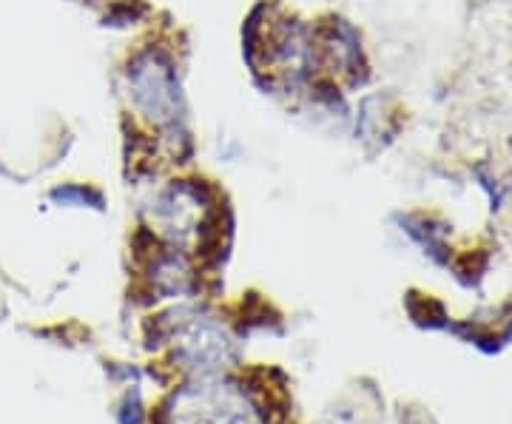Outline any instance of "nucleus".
Listing matches in <instances>:
<instances>
[{"label":"nucleus","mask_w":512,"mask_h":424,"mask_svg":"<svg viewBox=\"0 0 512 424\" xmlns=\"http://www.w3.org/2000/svg\"><path fill=\"white\" fill-rule=\"evenodd\" d=\"M134 89L140 103L151 111V117L157 123H165L174 117L177 109V94H174V83H171V74L165 72L163 66H146L140 69L134 77Z\"/></svg>","instance_id":"obj_2"},{"label":"nucleus","mask_w":512,"mask_h":424,"mask_svg":"<svg viewBox=\"0 0 512 424\" xmlns=\"http://www.w3.org/2000/svg\"><path fill=\"white\" fill-rule=\"evenodd\" d=\"M168 424H259V413L245 390L228 382H197L168 405Z\"/></svg>","instance_id":"obj_1"}]
</instances>
